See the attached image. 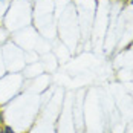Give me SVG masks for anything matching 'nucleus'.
<instances>
[{
  "label": "nucleus",
  "mask_w": 133,
  "mask_h": 133,
  "mask_svg": "<svg viewBox=\"0 0 133 133\" xmlns=\"http://www.w3.org/2000/svg\"><path fill=\"white\" fill-rule=\"evenodd\" d=\"M3 133H14V130L9 127V125H6V127L3 129Z\"/></svg>",
  "instance_id": "nucleus-1"
},
{
  "label": "nucleus",
  "mask_w": 133,
  "mask_h": 133,
  "mask_svg": "<svg viewBox=\"0 0 133 133\" xmlns=\"http://www.w3.org/2000/svg\"><path fill=\"white\" fill-rule=\"evenodd\" d=\"M0 124H2V112H0Z\"/></svg>",
  "instance_id": "nucleus-2"
},
{
  "label": "nucleus",
  "mask_w": 133,
  "mask_h": 133,
  "mask_svg": "<svg viewBox=\"0 0 133 133\" xmlns=\"http://www.w3.org/2000/svg\"><path fill=\"white\" fill-rule=\"evenodd\" d=\"M130 3H132V5H133V0H130Z\"/></svg>",
  "instance_id": "nucleus-3"
},
{
  "label": "nucleus",
  "mask_w": 133,
  "mask_h": 133,
  "mask_svg": "<svg viewBox=\"0 0 133 133\" xmlns=\"http://www.w3.org/2000/svg\"><path fill=\"white\" fill-rule=\"evenodd\" d=\"M121 2H127V0H121Z\"/></svg>",
  "instance_id": "nucleus-4"
}]
</instances>
